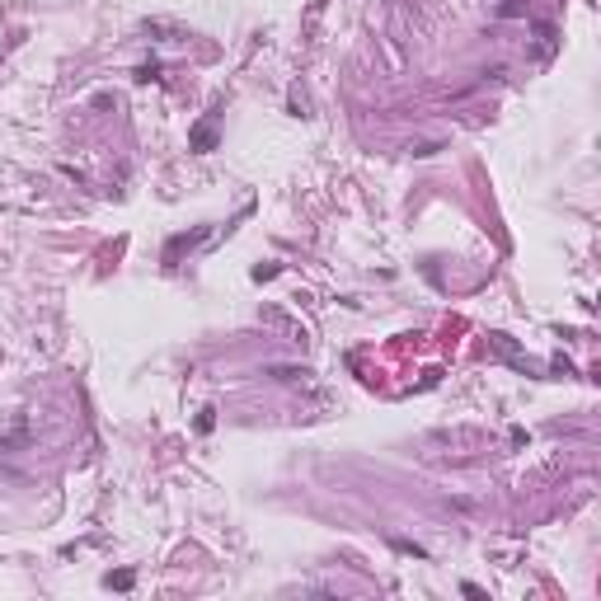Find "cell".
<instances>
[{"mask_svg": "<svg viewBox=\"0 0 601 601\" xmlns=\"http://www.w3.org/2000/svg\"><path fill=\"white\" fill-rule=\"evenodd\" d=\"M268 376H277V381H301L306 366H268Z\"/></svg>", "mask_w": 601, "mask_h": 601, "instance_id": "1", "label": "cell"}, {"mask_svg": "<svg viewBox=\"0 0 601 601\" xmlns=\"http://www.w3.org/2000/svg\"><path fill=\"white\" fill-rule=\"evenodd\" d=\"M193 146H198V151H211V146H216L211 127H198V131H193Z\"/></svg>", "mask_w": 601, "mask_h": 601, "instance_id": "2", "label": "cell"}, {"mask_svg": "<svg viewBox=\"0 0 601 601\" xmlns=\"http://www.w3.org/2000/svg\"><path fill=\"white\" fill-rule=\"evenodd\" d=\"M211 423H216V419H211V409H202V414H198V432H211Z\"/></svg>", "mask_w": 601, "mask_h": 601, "instance_id": "3", "label": "cell"}]
</instances>
